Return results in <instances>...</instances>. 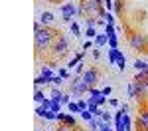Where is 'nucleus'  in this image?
<instances>
[{"label": "nucleus", "instance_id": "nucleus-28", "mask_svg": "<svg viewBox=\"0 0 148 131\" xmlns=\"http://www.w3.org/2000/svg\"><path fill=\"white\" fill-rule=\"evenodd\" d=\"M109 48H119V36L109 38Z\"/></svg>", "mask_w": 148, "mask_h": 131}, {"label": "nucleus", "instance_id": "nucleus-2", "mask_svg": "<svg viewBox=\"0 0 148 131\" xmlns=\"http://www.w3.org/2000/svg\"><path fill=\"white\" fill-rule=\"evenodd\" d=\"M79 12H81V8H77L73 2H65V4H61V6H59V14H61L63 22H67V24L73 22L75 14H79Z\"/></svg>", "mask_w": 148, "mask_h": 131}, {"label": "nucleus", "instance_id": "nucleus-3", "mask_svg": "<svg viewBox=\"0 0 148 131\" xmlns=\"http://www.w3.org/2000/svg\"><path fill=\"white\" fill-rule=\"evenodd\" d=\"M146 85L140 82H132L128 85V97H132V99H142L144 95H146Z\"/></svg>", "mask_w": 148, "mask_h": 131}, {"label": "nucleus", "instance_id": "nucleus-36", "mask_svg": "<svg viewBox=\"0 0 148 131\" xmlns=\"http://www.w3.org/2000/svg\"><path fill=\"white\" fill-rule=\"evenodd\" d=\"M77 103H79L81 111H85V109H87V101H83V99H79V101H77Z\"/></svg>", "mask_w": 148, "mask_h": 131}, {"label": "nucleus", "instance_id": "nucleus-34", "mask_svg": "<svg viewBox=\"0 0 148 131\" xmlns=\"http://www.w3.org/2000/svg\"><path fill=\"white\" fill-rule=\"evenodd\" d=\"M101 121L109 123V121H111V113H103V115H101Z\"/></svg>", "mask_w": 148, "mask_h": 131}, {"label": "nucleus", "instance_id": "nucleus-24", "mask_svg": "<svg viewBox=\"0 0 148 131\" xmlns=\"http://www.w3.org/2000/svg\"><path fill=\"white\" fill-rule=\"evenodd\" d=\"M123 125H125V129L126 131H130V127H132V121H130V117H128V115H123Z\"/></svg>", "mask_w": 148, "mask_h": 131}, {"label": "nucleus", "instance_id": "nucleus-38", "mask_svg": "<svg viewBox=\"0 0 148 131\" xmlns=\"http://www.w3.org/2000/svg\"><path fill=\"white\" fill-rule=\"evenodd\" d=\"M103 4H105V6H107V10H111V8H113V0H105V2H103Z\"/></svg>", "mask_w": 148, "mask_h": 131}, {"label": "nucleus", "instance_id": "nucleus-11", "mask_svg": "<svg viewBox=\"0 0 148 131\" xmlns=\"http://www.w3.org/2000/svg\"><path fill=\"white\" fill-rule=\"evenodd\" d=\"M81 10L85 12H95V14H99V10H101V4H97V2H93V0H87L85 4H83V8Z\"/></svg>", "mask_w": 148, "mask_h": 131}, {"label": "nucleus", "instance_id": "nucleus-16", "mask_svg": "<svg viewBox=\"0 0 148 131\" xmlns=\"http://www.w3.org/2000/svg\"><path fill=\"white\" fill-rule=\"evenodd\" d=\"M81 60H83V52H79V54H77L75 58H73L71 62H69V66H67V68H71V70H75V66H79V64H81Z\"/></svg>", "mask_w": 148, "mask_h": 131}, {"label": "nucleus", "instance_id": "nucleus-37", "mask_svg": "<svg viewBox=\"0 0 148 131\" xmlns=\"http://www.w3.org/2000/svg\"><path fill=\"white\" fill-rule=\"evenodd\" d=\"M109 103H111L113 107H119V105H121V101H119V99H109Z\"/></svg>", "mask_w": 148, "mask_h": 131}, {"label": "nucleus", "instance_id": "nucleus-30", "mask_svg": "<svg viewBox=\"0 0 148 131\" xmlns=\"http://www.w3.org/2000/svg\"><path fill=\"white\" fill-rule=\"evenodd\" d=\"M89 94H91V97H97V95L103 94V89H97V87H89Z\"/></svg>", "mask_w": 148, "mask_h": 131}, {"label": "nucleus", "instance_id": "nucleus-19", "mask_svg": "<svg viewBox=\"0 0 148 131\" xmlns=\"http://www.w3.org/2000/svg\"><path fill=\"white\" fill-rule=\"evenodd\" d=\"M67 109L71 111V113H81V107L77 101H71V103H67Z\"/></svg>", "mask_w": 148, "mask_h": 131}, {"label": "nucleus", "instance_id": "nucleus-18", "mask_svg": "<svg viewBox=\"0 0 148 131\" xmlns=\"http://www.w3.org/2000/svg\"><path fill=\"white\" fill-rule=\"evenodd\" d=\"M105 34L109 36V38H113V36H116V30H114V24H105Z\"/></svg>", "mask_w": 148, "mask_h": 131}, {"label": "nucleus", "instance_id": "nucleus-6", "mask_svg": "<svg viewBox=\"0 0 148 131\" xmlns=\"http://www.w3.org/2000/svg\"><path fill=\"white\" fill-rule=\"evenodd\" d=\"M57 121H59V125H65V127H71V129H77L75 115H71V113H57Z\"/></svg>", "mask_w": 148, "mask_h": 131}, {"label": "nucleus", "instance_id": "nucleus-22", "mask_svg": "<svg viewBox=\"0 0 148 131\" xmlns=\"http://www.w3.org/2000/svg\"><path fill=\"white\" fill-rule=\"evenodd\" d=\"M91 99H93V101H95V103H97L99 107H101L103 103L107 101V95H105V94H101V95H97V97H91Z\"/></svg>", "mask_w": 148, "mask_h": 131}, {"label": "nucleus", "instance_id": "nucleus-43", "mask_svg": "<svg viewBox=\"0 0 148 131\" xmlns=\"http://www.w3.org/2000/svg\"><path fill=\"white\" fill-rule=\"evenodd\" d=\"M93 2H97V4H103V2H105V0H93Z\"/></svg>", "mask_w": 148, "mask_h": 131}, {"label": "nucleus", "instance_id": "nucleus-35", "mask_svg": "<svg viewBox=\"0 0 148 131\" xmlns=\"http://www.w3.org/2000/svg\"><path fill=\"white\" fill-rule=\"evenodd\" d=\"M105 20H107V24H114V16H113V14H107Z\"/></svg>", "mask_w": 148, "mask_h": 131}, {"label": "nucleus", "instance_id": "nucleus-45", "mask_svg": "<svg viewBox=\"0 0 148 131\" xmlns=\"http://www.w3.org/2000/svg\"><path fill=\"white\" fill-rule=\"evenodd\" d=\"M36 131H40V129H36Z\"/></svg>", "mask_w": 148, "mask_h": 131}, {"label": "nucleus", "instance_id": "nucleus-9", "mask_svg": "<svg viewBox=\"0 0 148 131\" xmlns=\"http://www.w3.org/2000/svg\"><path fill=\"white\" fill-rule=\"evenodd\" d=\"M136 125H138V127H140L142 131H148V109L140 111V117H138Z\"/></svg>", "mask_w": 148, "mask_h": 131}, {"label": "nucleus", "instance_id": "nucleus-41", "mask_svg": "<svg viewBox=\"0 0 148 131\" xmlns=\"http://www.w3.org/2000/svg\"><path fill=\"white\" fill-rule=\"evenodd\" d=\"M89 48H91V40H89V42H85V44H83V50H89Z\"/></svg>", "mask_w": 148, "mask_h": 131}, {"label": "nucleus", "instance_id": "nucleus-13", "mask_svg": "<svg viewBox=\"0 0 148 131\" xmlns=\"http://www.w3.org/2000/svg\"><path fill=\"white\" fill-rule=\"evenodd\" d=\"M40 22H42V26H47V24L53 22V14L51 12H42V16H40Z\"/></svg>", "mask_w": 148, "mask_h": 131}, {"label": "nucleus", "instance_id": "nucleus-44", "mask_svg": "<svg viewBox=\"0 0 148 131\" xmlns=\"http://www.w3.org/2000/svg\"><path fill=\"white\" fill-rule=\"evenodd\" d=\"M144 85H146V89H148V82H146V83H144Z\"/></svg>", "mask_w": 148, "mask_h": 131}, {"label": "nucleus", "instance_id": "nucleus-15", "mask_svg": "<svg viewBox=\"0 0 148 131\" xmlns=\"http://www.w3.org/2000/svg\"><path fill=\"white\" fill-rule=\"evenodd\" d=\"M34 99H36V103H38V105H42V103H44V101H46L47 97H46V95H44V91H42V89H40V87H36Z\"/></svg>", "mask_w": 148, "mask_h": 131}, {"label": "nucleus", "instance_id": "nucleus-27", "mask_svg": "<svg viewBox=\"0 0 148 131\" xmlns=\"http://www.w3.org/2000/svg\"><path fill=\"white\" fill-rule=\"evenodd\" d=\"M81 117L85 119V121H91V119L95 117V115H93V113L89 111V109H85V111H81Z\"/></svg>", "mask_w": 148, "mask_h": 131}, {"label": "nucleus", "instance_id": "nucleus-1", "mask_svg": "<svg viewBox=\"0 0 148 131\" xmlns=\"http://www.w3.org/2000/svg\"><path fill=\"white\" fill-rule=\"evenodd\" d=\"M53 36H56V32L47 30L46 26H44L42 30H38V32L34 34L36 48H38V50H47V48L51 46V40H53Z\"/></svg>", "mask_w": 148, "mask_h": 131}, {"label": "nucleus", "instance_id": "nucleus-40", "mask_svg": "<svg viewBox=\"0 0 148 131\" xmlns=\"http://www.w3.org/2000/svg\"><path fill=\"white\" fill-rule=\"evenodd\" d=\"M56 131H71V127H65V125H59Z\"/></svg>", "mask_w": 148, "mask_h": 131}, {"label": "nucleus", "instance_id": "nucleus-20", "mask_svg": "<svg viewBox=\"0 0 148 131\" xmlns=\"http://www.w3.org/2000/svg\"><path fill=\"white\" fill-rule=\"evenodd\" d=\"M85 36H87V38H89V40H95V38H97V30H95V26H89V28H87V32H85Z\"/></svg>", "mask_w": 148, "mask_h": 131}, {"label": "nucleus", "instance_id": "nucleus-23", "mask_svg": "<svg viewBox=\"0 0 148 131\" xmlns=\"http://www.w3.org/2000/svg\"><path fill=\"white\" fill-rule=\"evenodd\" d=\"M99 125H101V117H93L91 121H89V127H91L93 131H95V129H99Z\"/></svg>", "mask_w": 148, "mask_h": 131}, {"label": "nucleus", "instance_id": "nucleus-31", "mask_svg": "<svg viewBox=\"0 0 148 131\" xmlns=\"http://www.w3.org/2000/svg\"><path fill=\"white\" fill-rule=\"evenodd\" d=\"M99 131H113V129L109 127V123H105V121H101V125H99Z\"/></svg>", "mask_w": 148, "mask_h": 131}, {"label": "nucleus", "instance_id": "nucleus-17", "mask_svg": "<svg viewBox=\"0 0 148 131\" xmlns=\"http://www.w3.org/2000/svg\"><path fill=\"white\" fill-rule=\"evenodd\" d=\"M134 82L146 83V82H148V73H146V71H136V76H134Z\"/></svg>", "mask_w": 148, "mask_h": 131}, {"label": "nucleus", "instance_id": "nucleus-26", "mask_svg": "<svg viewBox=\"0 0 148 131\" xmlns=\"http://www.w3.org/2000/svg\"><path fill=\"white\" fill-rule=\"evenodd\" d=\"M144 66H146V62H142V60H134V68H136V71H142L144 70Z\"/></svg>", "mask_w": 148, "mask_h": 131}, {"label": "nucleus", "instance_id": "nucleus-25", "mask_svg": "<svg viewBox=\"0 0 148 131\" xmlns=\"http://www.w3.org/2000/svg\"><path fill=\"white\" fill-rule=\"evenodd\" d=\"M61 97H63V94H61V89H57V87H53V91H51V99H57V101H61Z\"/></svg>", "mask_w": 148, "mask_h": 131}, {"label": "nucleus", "instance_id": "nucleus-8", "mask_svg": "<svg viewBox=\"0 0 148 131\" xmlns=\"http://www.w3.org/2000/svg\"><path fill=\"white\" fill-rule=\"evenodd\" d=\"M67 48H69V44H67V38H63V36H59L56 42H53V54L56 56H63L65 52H67Z\"/></svg>", "mask_w": 148, "mask_h": 131}, {"label": "nucleus", "instance_id": "nucleus-5", "mask_svg": "<svg viewBox=\"0 0 148 131\" xmlns=\"http://www.w3.org/2000/svg\"><path fill=\"white\" fill-rule=\"evenodd\" d=\"M81 78H83V82L87 83L89 87H95V83L99 82V71L95 70V68H91V70H85Z\"/></svg>", "mask_w": 148, "mask_h": 131}, {"label": "nucleus", "instance_id": "nucleus-39", "mask_svg": "<svg viewBox=\"0 0 148 131\" xmlns=\"http://www.w3.org/2000/svg\"><path fill=\"white\" fill-rule=\"evenodd\" d=\"M111 91H113V89H111V85H107V87H103V94H105V95H111Z\"/></svg>", "mask_w": 148, "mask_h": 131}, {"label": "nucleus", "instance_id": "nucleus-12", "mask_svg": "<svg viewBox=\"0 0 148 131\" xmlns=\"http://www.w3.org/2000/svg\"><path fill=\"white\" fill-rule=\"evenodd\" d=\"M87 109H89V111H91V113H93V115H95V117H101V115H103L101 107L97 105V103H95V101H93L91 97H89V101H87Z\"/></svg>", "mask_w": 148, "mask_h": 131}, {"label": "nucleus", "instance_id": "nucleus-33", "mask_svg": "<svg viewBox=\"0 0 148 131\" xmlns=\"http://www.w3.org/2000/svg\"><path fill=\"white\" fill-rule=\"evenodd\" d=\"M59 76H61V78L65 80V78H69V71L65 70V68H59Z\"/></svg>", "mask_w": 148, "mask_h": 131}, {"label": "nucleus", "instance_id": "nucleus-4", "mask_svg": "<svg viewBox=\"0 0 148 131\" xmlns=\"http://www.w3.org/2000/svg\"><path fill=\"white\" fill-rule=\"evenodd\" d=\"M85 91H89V85L83 82V78H73L71 80V94L75 95V97H79L81 94H85Z\"/></svg>", "mask_w": 148, "mask_h": 131}, {"label": "nucleus", "instance_id": "nucleus-10", "mask_svg": "<svg viewBox=\"0 0 148 131\" xmlns=\"http://www.w3.org/2000/svg\"><path fill=\"white\" fill-rule=\"evenodd\" d=\"M42 80L46 83H51V80H53V68L51 66H46V68H42Z\"/></svg>", "mask_w": 148, "mask_h": 131}, {"label": "nucleus", "instance_id": "nucleus-7", "mask_svg": "<svg viewBox=\"0 0 148 131\" xmlns=\"http://www.w3.org/2000/svg\"><path fill=\"white\" fill-rule=\"evenodd\" d=\"M130 46L134 48V50H144L148 46V40L144 34H132L130 36Z\"/></svg>", "mask_w": 148, "mask_h": 131}, {"label": "nucleus", "instance_id": "nucleus-14", "mask_svg": "<svg viewBox=\"0 0 148 131\" xmlns=\"http://www.w3.org/2000/svg\"><path fill=\"white\" fill-rule=\"evenodd\" d=\"M105 44H109V36L103 32V34H99L97 38H95V46L101 48V46H105Z\"/></svg>", "mask_w": 148, "mask_h": 131}, {"label": "nucleus", "instance_id": "nucleus-32", "mask_svg": "<svg viewBox=\"0 0 148 131\" xmlns=\"http://www.w3.org/2000/svg\"><path fill=\"white\" fill-rule=\"evenodd\" d=\"M61 103H65V105H67V103H71V95H69V94H63V97H61Z\"/></svg>", "mask_w": 148, "mask_h": 131}, {"label": "nucleus", "instance_id": "nucleus-42", "mask_svg": "<svg viewBox=\"0 0 148 131\" xmlns=\"http://www.w3.org/2000/svg\"><path fill=\"white\" fill-rule=\"evenodd\" d=\"M81 71H83V68H81V64H79V66H75V73H81Z\"/></svg>", "mask_w": 148, "mask_h": 131}, {"label": "nucleus", "instance_id": "nucleus-29", "mask_svg": "<svg viewBox=\"0 0 148 131\" xmlns=\"http://www.w3.org/2000/svg\"><path fill=\"white\" fill-rule=\"evenodd\" d=\"M51 83H53V85H61V83H63V78H61V76L57 73V76H53V80H51Z\"/></svg>", "mask_w": 148, "mask_h": 131}, {"label": "nucleus", "instance_id": "nucleus-21", "mask_svg": "<svg viewBox=\"0 0 148 131\" xmlns=\"http://www.w3.org/2000/svg\"><path fill=\"white\" fill-rule=\"evenodd\" d=\"M69 26H71V34L75 36V38H77V36H81V30H79V24H77V22H71Z\"/></svg>", "mask_w": 148, "mask_h": 131}]
</instances>
